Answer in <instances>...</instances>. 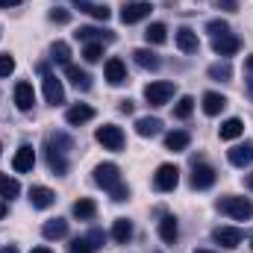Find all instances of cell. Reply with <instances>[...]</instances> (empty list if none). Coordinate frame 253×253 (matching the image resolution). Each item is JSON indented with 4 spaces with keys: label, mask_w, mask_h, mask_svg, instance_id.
Wrapping results in <instances>:
<instances>
[{
    "label": "cell",
    "mask_w": 253,
    "mask_h": 253,
    "mask_svg": "<svg viewBox=\"0 0 253 253\" xmlns=\"http://www.w3.org/2000/svg\"><path fill=\"white\" fill-rule=\"evenodd\" d=\"M206 30L218 39V36H227V33H230V24H227V21H221V18H215V21H209V24H206Z\"/></svg>",
    "instance_id": "8d00e7d4"
},
{
    "label": "cell",
    "mask_w": 253,
    "mask_h": 253,
    "mask_svg": "<svg viewBox=\"0 0 253 253\" xmlns=\"http://www.w3.org/2000/svg\"><path fill=\"white\" fill-rule=\"evenodd\" d=\"M118 109H121L124 115H129V112H132V100H121V106H118Z\"/></svg>",
    "instance_id": "b9f144b4"
},
{
    "label": "cell",
    "mask_w": 253,
    "mask_h": 253,
    "mask_svg": "<svg viewBox=\"0 0 253 253\" xmlns=\"http://www.w3.org/2000/svg\"><path fill=\"white\" fill-rule=\"evenodd\" d=\"M191 112H194V97H189V94H183L180 97V103L174 106V118H180V121H186Z\"/></svg>",
    "instance_id": "1f68e13d"
},
{
    "label": "cell",
    "mask_w": 253,
    "mask_h": 253,
    "mask_svg": "<svg viewBox=\"0 0 253 253\" xmlns=\"http://www.w3.org/2000/svg\"><path fill=\"white\" fill-rule=\"evenodd\" d=\"M212 183H215V168L206 165V162H194V168H191V189L203 191Z\"/></svg>",
    "instance_id": "ba28073f"
},
{
    "label": "cell",
    "mask_w": 253,
    "mask_h": 253,
    "mask_svg": "<svg viewBox=\"0 0 253 253\" xmlns=\"http://www.w3.org/2000/svg\"><path fill=\"white\" fill-rule=\"evenodd\" d=\"M251 248H253V239H251Z\"/></svg>",
    "instance_id": "816d5d0a"
},
{
    "label": "cell",
    "mask_w": 253,
    "mask_h": 253,
    "mask_svg": "<svg viewBox=\"0 0 253 253\" xmlns=\"http://www.w3.org/2000/svg\"><path fill=\"white\" fill-rule=\"evenodd\" d=\"M147 15H150V3H144V0H129V3L121 6V21L124 24H138Z\"/></svg>",
    "instance_id": "52a82bcc"
},
{
    "label": "cell",
    "mask_w": 253,
    "mask_h": 253,
    "mask_svg": "<svg viewBox=\"0 0 253 253\" xmlns=\"http://www.w3.org/2000/svg\"><path fill=\"white\" fill-rule=\"evenodd\" d=\"M42 236H44L47 242L65 239V236H68V221H65V218H50V221L42 227Z\"/></svg>",
    "instance_id": "ffe728a7"
},
{
    "label": "cell",
    "mask_w": 253,
    "mask_h": 253,
    "mask_svg": "<svg viewBox=\"0 0 253 253\" xmlns=\"http://www.w3.org/2000/svg\"><path fill=\"white\" fill-rule=\"evenodd\" d=\"M100 56H103V44L88 42V44L83 47V59H85V62H100Z\"/></svg>",
    "instance_id": "836d02e7"
},
{
    "label": "cell",
    "mask_w": 253,
    "mask_h": 253,
    "mask_svg": "<svg viewBox=\"0 0 253 253\" xmlns=\"http://www.w3.org/2000/svg\"><path fill=\"white\" fill-rule=\"evenodd\" d=\"M248 94H251V97H253V80H251V83H248Z\"/></svg>",
    "instance_id": "681fc988"
},
{
    "label": "cell",
    "mask_w": 253,
    "mask_h": 253,
    "mask_svg": "<svg viewBox=\"0 0 253 253\" xmlns=\"http://www.w3.org/2000/svg\"><path fill=\"white\" fill-rule=\"evenodd\" d=\"M132 56H135V62L141 65V68H144V71H156V68H159V56H156V53H153V50H147V47H138V50H132Z\"/></svg>",
    "instance_id": "cb8c5ba5"
},
{
    "label": "cell",
    "mask_w": 253,
    "mask_h": 253,
    "mask_svg": "<svg viewBox=\"0 0 253 253\" xmlns=\"http://www.w3.org/2000/svg\"><path fill=\"white\" fill-rule=\"evenodd\" d=\"M94 183H97L100 189L109 191V197H112L115 203L129 200V189L121 183V171H118V165H112V162H103V165L94 168Z\"/></svg>",
    "instance_id": "6da1fadb"
},
{
    "label": "cell",
    "mask_w": 253,
    "mask_h": 253,
    "mask_svg": "<svg viewBox=\"0 0 253 253\" xmlns=\"http://www.w3.org/2000/svg\"><path fill=\"white\" fill-rule=\"evenodd\" d=\"M0 253H18V248H15V245H9V248H3Z\"/></svg>",
    "instance_id": "7dc6e473"
},
{
    "label": "cell",
    "mask_w": 253,
    "mask_h": 253,
    "mask_svg": "<svg viewBox=\"0 0 253 253\" xmlns=\"http://www.w3.org/2000/svg\"><path fill=\"white\" fill-rule=\"evenodd\" d=\"M18 194H21V183H18L15 177H6V174H0V197L12 200V197H18Z\"/></svg>",
    "instance_id": "f546056e"
},
{
    "label": "cell",
    "mask_w": 253,
    "mask_h": 253,
    "mask_svg": "<svg viewBox=\"0 0 253 253\" xmlns=\"http://www.w3.org/2000/svg\"><path fill=\"white\" fill-rule=\"evenodd\" d=\"M159 129H162V121H159V118H138V121H135V132L144 135V138L159 135Z\"/></svg>",
    "instance_id": "484cf974"
},
{
    "label": "cell",
    "mask_w": 253,
    "mask_h": 253,
    "mask_svg": "<svg viewBox=\"0 0 253 253\" xmlns=\"http://www.w3.org/2000/svg\"><path fill=\"white\" fill-rule=\"evenodd\" d=\"M215 206H218V212L230 215L233 221H251L253 218V203L248 200V197H236V194H230V197H221Z\"/></svg>",
    "instance_id": "7a4b0ae2"
},
{
    "label": "cell",
    "mask_w": 253,
    "mask_h": 253,
    "mask_svg": "<svg viewBox=\"0 0 253 253\" xmlns=\"http://www.w3.org/2000/svg\"><path fill=\"white\" fill-rule=\"evenodd\" d=\"M80 42H97V44H109V42H115V33L112 30H103V27H80L77 33H74Z\"/></svg>",
    "instance_id": "9c48e42d"
},
{
    "label": "cell",
    "mask_w": 253,
    "mask_h": 253,
    "mask_svg": "<svg viewBox=\"0 0 253 253\" xmlns=\"http://www.w3.org/2000/svg\"><path fill=\"white\" fill-rule=\"evenodd\" d=\"M218 9H227V12H236V9H239V0H218Z\"/></svg>",
    "instance_id": "60d3db41"
},
{
    "label": "cell",
    "mask_w": 253,
    "mask_h": 253,
    "mask_svg": "<svg viewBox=\"0 0 253 253\" xmlns=\"http://www.w3.org/2000/svg\"><path fill=\"white\" fill-rule=\"evenodd\" d=\"M30 253H53V251H50V248H33Z\"/></svg>",
    "instance_id": "f6af8a7d"
},
{
    "label": "cell",
    "mask_w": 253,
    "mask_h": 253,
    "mask_svg": "<svg viewBox=\"0 0 253 253\" xmlns=\"http://www.w3.org/2000/svg\"><path fill=\"white\" fill-rule=\"evenodd\" d=\"M177 183H180V168L177 165H159L156 168V174H153V189L156 191H174L177 189Z\"/></svg>",
    "instance_id": "5b68a950"
},
{
    "label": "cell",
    "mask_w": 253,
    "mask_h": 253,
    "mask_svg": "<svg viewBox=\"0 0 253 253\" xmlns=\"http://www.w3.org/2000/svg\"><path fill=\"white\" fill-rule=\"evenodd\" d=\"M177 47H180L183 53H197V47H200L197 33L189 30V27H180V30H177Z\"/></svg>",
    "instance_id": "44dd1931"
},
{
    "label": "cell",
    "mask_w": 253,
    "mask_h": 253,
    "mask_svg": "<svg viewBox=\"0 0 253 253\" xmlns=\"http://www.w3.org/2000/svg\"><path fill=\"white\" fill-rule=\"evenodd\" d=\"M50 53H53V62H59V65H71V47H68L65 42H56V44L50 47Z\"/></svg>",
    "instance_id": "d6a6232c"
},
{
    "label": "cell",
    "mask_w": 253,
    "mask_h": 253,
    "mask_svg": "<svg viewBox=\"0 0 253 253\" xmlns=\"http://www.w3.org/2000/svg\"><path fill=\"white\" fill-rule=\"evenodd\" d=\"M36 103V91H33V83H18L15 85V106L21 112H30Z\"/></svg>",
    "instance_id": "4fadbf2b"
},
{
    "label": "cell",
    "mask_w": 253,
    "mask_h": 253,
    "mask_svg": "<svg viewBox=\"0 0 253 253\" xmlns=\"http://www.w3.org/2000/svg\"><path fill=\"white\" fill-rule=\"evenodd\" d=\"M112 239H115L118 245H126V242L132 239V224H129L126 218H118V221L112 224Z\"/></svg>",
    "instance_id": "4316f807"
},
{
    "label": "cell",
    "mask_w": 253,
    "mask_h": 253,
    "mask_svg": "<svg viewBox=\"0 0 253 253\" xmlns=\"http://www.w3.org/2000/svg\"><path fill=\"white\" fill-rule=\"evenodd\" d=\"M47 165H50L53 174H68V159H65V153L53 150V147H47Z\"/></svg>",
    "instance_id": "f1b7e54d"
},
{
    "label": "cell",
    "mask_w": 253,
    "mask_h": 253,
    "mask_svg": "<svg viewBox=\"0 0 253 253\" xmlns=\"http://www.w3.org/2000/svg\"><path fill=\"white\" fill-rule=\"evenodd\" d=\"M165 39H168V30H165V24H159V21L144 30V42H147V44H162Z\"/></svg>",
    "instance_id": "83f0119b"
},
{
    "label": "cell",
    "mask_w": 253,
    "mask_h": 253,
    "mask_svg": "<svg viewBox=\"0 0 253 253\" xmlns=\"http://www.w3.org/2000/svg\"><path fill=\"white\" fill-rule=\"evenodd\" d=\"M159 236H162V242H168V245L177 242L180 227H177V218H174V215H165V218L159 221Z\"/></svg>",
    "instance_id": "7402d4cb"
},
{
    "label": "cell",
    "mask_w": 253,
    "mask_h": 253,
    "mask_svg": "<svg viewBox=\"0 0 253 253\" xmlns=\"http://www.w3.org/2000/svg\"><path fill=\"white\" fill-rule=\"evenodd\" d=\"M39 71H42V85H44V100L50 103V106H59V103H65V88L62 83H59V77L56 74H50L47 71V65H39Z\"/></svg>",
    "instance_id": "3957f363"
},
{
    "label": "cell",
    "mask_w": 253,
    "mask_h": 253,
    "mask_svg": "<svg viewBox=\"0 0 253 253\" xmlns=\"http://www.w3.org/2000/svg\"><path fill=\"white\" fill-rule=\"evenodd\" d=\"M165 147H168V150H186V147H189V135L180 132V129H177V132H168V135H165Z\"/></svg>",
    "instance_id": "4dcf8cb0"
},
{
    "label": "cell",
    "mask_w": 253,
    "mask_h": 253,
    "mask_svg": "<svg viewBox=\"0 0 253 253\" xmlns=\"http://www.w3.org/2000/svg\"><path fill=\"white\" fill-rule=\"evenodd\" d=\"M91 118H94V109L85 106V103H77V106H71L65 112V121L71 126H80V124H85V121H91Z\"/></svg>",
    "instance_id": "e0dca14e"
},
{
    "label": "cell",
    "mask_w": 253,
    "mask_h": 253,
    "mask_svg": "<svg viewBox=\"0 0 253 253\" xmlns=\"http://www.w3.org/2000/svg\"><path fill=\"white\" fill-rule=\"evenodd\" d=\"M212 239L221 245V248H227V251H233V248H239L242 245V239H245V233L239 230V227H218L215 233H212Z\"/></svg>",
    "instance_id": "30bf717a"
},
{
    "label": "cell",
    "mask_w": 253,
    "mask_h": 253,
    "mask_svg": "<svg viewBox=\"0 0 253 253\" xmlns=\"http://www.w3.org/2000/svg\"><path fill=\"white\" fill-rule=\"evenodd\" d=\"M12 71H15V59H12L9 53H3V56H0V77H9Z\"/></svg>",
    "instance_id": "f35d334b"
},
{
    "label": "cell",
    "mask_w": 253,
    "mask_h": 253,
    "mask_svg": "<svg viewBox=\"0 0 253 253\" xmlns=\"http://www.w3.org/2000/svg\"><path fill=\"white\" fill-rule=\"evenodd\" d=\"M174 91H177V85H174V83L159 80V83H150V85L144 88V100H147L150 106H165V103L174 97Z\"/></svg>",
    "instance_id": "277c9868"
},
{
    "label": "cell",
    "mask_w": 253,
    "mask_h": 253,
    "mask_svg": "<svg viewBox=\"0 0 253 253\" xmlns=\"http://www.w3.org/2000/svg\"><path fill=\"white\" fill-rule=\"evenodd\" d=\"M21 0H0V6H18Z\"/></svg>",
    "instance_id": "7bdbcfd3"
},
{
    "label": "cell",
    "mask_w": 253,
    "mask_h": 253,
    "mask_svg": "<svg viewBox=\"0 0 253 253\" xmlns=\"http://www.w3.org/2000/svg\"><path fill=\"white\" fill-rule=\"evenodd\" d=\"M245 132V124L239 121V118H227L224 124H221V129H218V135L224 138V141H233V138H239Z\"/></svg>",
    "instance_id": "d4e9b609"
},
{
    "label": "cell",
    "mask_w": 253,
    "mask_h": 253,
    "mask_svg": "<svg viewBox=\"0 0 253 253\" xmlns=\"http://www.w3.org/2000/svg\"><path fill=\"white\" fill-rule=\"evenodd\" d=\"M0 218H6V203H0Z\"/></svg>",
    "instance_id": "c3c4849f"
},
{
    "label": "cell",
    "mask_w": 253,
    "mask_h": 253,
    "mask_svg": "<svg viewBox=\"0 0 253 253\" xmlns=\"http://www.w3.org/2000/svg\"><path fill=\"white\" fill-rule=\"evenodd\" d=\"M239 47H242V39L239 36H218V39H212V50L218 53V56H233V53H239Z\"/></svg>",
    "instance_id": "7c38bea8"
},
{
    "label": "cell",
    "mask_w": 253,
    "mask_h": 253,
    "mask_svg": "<svg viewBox=\"0 0 253 253\" xmlns=\"http://www.w3.org/2000/svg\"><path fill=\"white\" fill-rule=\"evenodd\" d=\"M194 253H212V251H194Z\"/></svg>",
    "instance_id": "f907efd6"
},
{
    "label": "cell",
    "mask_w": 253,
    "mask_h": 253,
    "mask_svg": "<svg viewBox=\"0 0 253 253\" xmlns=\"http://www.w3.org/2000/svg\"><path fill=\"white\" fill-rule=\"evenodd\" d=\"M65 77H68L71 85L80 88V91H88V88H91V77H88L83 68H77V65H65Z\"/></svg>",
    "instance_id": "ac0fdd59"
},
{
    "label": "cell",
    "mask_w": 253,
    "mask_h": 253,
    "mask_svg": "<svg viewBox=\"0 0 253 253\" xmlns=\"http://www.w3.org/2000/svg\"><path fill=\"white\" fill-rule=\"evenodd\" d=\"M0 150H3V147H0Z\"/></svg>",
    "instance_id": "f5cc1de1"
},
{
    "label": "cell",
    "mask_w": 253,
    "mask_h": 253,
    "mask_svg": "<svg viewBox=\"0 0 253 253\" xmlns=\"http://www.w3.org/2000/svg\"><path fill=\"white\" fill-rule=\"evenodd\" d=\"M68 253H94V248H91V242H88V236H77L71 245H68Z\"/></svg>",
    "instance_id": "e575fe53"
},
{
    "label": "cell",
    "mask_w": 253,
    "mask_h": 253,
    "mask_svg": "<svg viewBox=\"0 0 253 253\" xmlns=\"http://www.w3.org/2000/svg\"><path fill=\"white\" fill-rule=\"evenodd\" d=\"M227 159H230V165H236V168H248V165H253V144L245 141V144L230 147V150H227Z\"/></svg>",
    "instance_id": "8fae6325"
},
{
    "label": "cell",
    "mask_w": 253,
    "mask_h": 253,
    "mask_svg": "<svg viewBox=\"0 0 253 253\" xmlns=\"http://www.w3.org/2000/svg\"><path fill=\"white\" fill-rule=\"evenodd\" d=\"M71 212H74V218H80V221H91V218H94V212H97V206H94V200L80 197V200L71 206Z\"/></svg>",
    "instance_id": "603a6c76"
},
{
    "label": "cell",
    "mask_w": 253,
    "mask_h": 253,
    "mask_svg": "<svg viewBox=\"0 0 253 253\" xmlns=\"http://www.w3.org/2000/svg\"><path fill=\"white\" fill-rule=\"evenodd\" d=\"M209 77H212V80H230V77H233V68L227 62H218V65L209 68Z\"/></svg>",
    "instance_id": "d590c367"
},
{
    "label": "cell",
    "mask_w": 253,
    "mask_h": 253,
    "mask_svg": "<svg viewBox=\"0 0 253 253\" xmlns=\"http://www.w3.org/2000/svg\"><path fill=\"white\" fill-rule=\"evenodd\" d=\"M33 165H36V150H33L30 144L18 147V153H15V159H12V168H15L18 174H27V171H33Z\"/></svg>",
    "instance_id": "5bb4252c"
},
{
    "label": "cell",
    "mask_w": 253,
    "mask_h": 253,
    "mask_svg": "<svg viewBox=\"0 0 253 253\" xmlns=\"http://www.w3.org/2000/svg\"><path fill=\"white\" fill-rule=\"evenodd\" d=\"M245 186H248V189L253 191V174H248V177H245Z\"/></svg>",
    "instance_id": "ee69618b"
},
{
    "label": "cell",
    "mask_w": 253,
    "mask_h": 253,
    "mask_svg": "<svg viewBox=\"0 0 253 253\" xmlns=\"http://www.w3.org/2000/svg\"><path fill=\"white\" fill-rule=\"evenodd\" d=\"M103 77L109 80V85H121V83L126 80V68H124V62H121L118 56L106 59V65H103Z\"/></svg>",
    "instance_id": "9a60e30c"
},
{
    "label": "cell",
    "mask_w": 253,
    "mask_h": 253,
    "mask_svg": "<svg viewBox=\"0 0 253 253\" xmlns=\"http://www.w3.org/2000/svg\"><path fill=\"white\" fill-rule=\"evenodd\" d=\"M53 24H68L71 21V12L68 9H50V15H47Z\"/></svg>",
    "instance_id": "74e56055"
},
{
    "label": "cell",
    "mask_w": 253,
    "mask_h": 253,
    "mask_svg": "<svg viewBox=\"0 0 253 253\" xmlns=\"http://www.w3.org/2000/svg\"><path fill=\"white\" fill-rule=\"evenodd\" d=\"M245 68H248V71L253 74V56H248V59H245Z\"/></svg>",
    "instance_id": "bcb514c9"
},
{
    "label": "cell",
    "mask_w": 253,
    "mask_h": 253,
    "mask_svg": "<svg viewBox=\"0 0 253 253\" xmlns=\"http://www.w3.org/2000/svg\"><path fill=\"white\" fill-rule=\"evenodd\" d=\"M224 106H227V97H224V94H218V91H206V94H203V112H206L209 118L221 115Z\"/></svg>",
    "instance_id": "d6986e66"
},
{
    "label": "cell",
    "mask_w": 253,
    "mask_h": 253,
    "mask_svg": "<svg viewBox=\"0 0 253 253\" xmlns=\"http://www.w3.org/2000/svg\"><path fill=\"white\" fill-rule=\"evenodd\" d=\"M30 203H33L36 209H50V206L56 203V194L47 189V186H33V189H30Z\"/></svg>",
    "instance_id": "2e32d148"
},
{
    "label": "cell",
    "mask_w": 253,
    "mask_h": 253,
    "mask_svg": "<svg viewBox=\"0 0 253 253\" xmlns=\"http://www.w3.org/2000/svg\"><path fill=\"white\" fill-rule=\"evenodd\" d=\"M103 239H106V236H103L100 230H91V233H88V242H91V248H94V251H97V248H103Z\"/></svg>",
    "instance_id": "ab89813d"
},
{
    "label": "cell",
    "mask_w": 253,
    "mask_h": 253,
    "mask_svg": "<svg viewBox=\"0 0 253 253\" xmlns=\"http://www.w3.org/2000/svg\"><path fill=\"white\" fill-rule=\"evenodd\" d=\"M94 138L106 147V150H121L124 147V129L121 126H115V124H103V126H97V132H94Z\"/></svg>",
    "instance_id": "8992f818"
}]
</instances>
